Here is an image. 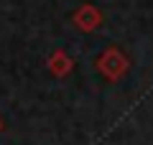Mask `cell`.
<instances>
[]
</instances>
